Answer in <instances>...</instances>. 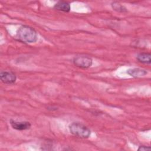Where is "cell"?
<instances>
[{
	"instance_id": "ba28073f",
	"label": "cell",
	"mask_w": 151,
	"mask_h": 151,
	"mask_svg": "<svg viewBox=\"0 0 151 151\" xmlns=\"http://www.w3.org/2000/svg\"><path fill=\"white\" fill-rule=\"evenodd\" d=\"M137 60L143 64H150L151 63V55L148 52L139 53L136 57Z\"/></svg>"
},
{
	"instance_id": "8992f818",
	"label": "cell",
	"mask_w": 151,
	"mask_h": 151,
	"mask_svg": "<svg viewBox=\"0 0 151 151\" xmlns=\"http://www.w3.org/2000/svg\"><path fill=\"white\" fill-rule=\"evenodd\" d=\"M127 73L133 77L139 78L146 76L147 74V71L144 69L139 68H134L127 70Z\"/></svg>"
},
{
	"instance_id": "3957f363",
	"label": "cell",
	"mask_w": 151,
	"mask_h": 151,
	"mask_svg": "<svg viewBox=\"0 0 151 151\" xmlns=\"http://www.w3.org/2000/svg\"><path fill=\"white\" fill-rule=\"evenodd\" d=\"M73 64L80 68H87L91 66L93 64V60L91 57L88 56H77L73 58Z\"/></svg>"
},
{
	"instance_id": "5b68a950",
	"label": "cell",
	"mask_w": 151,
	"mask_h": 151,
	"mask_svg": "<svg viewBox=\"0 0 151 151\" xmlns=\"http://www.w3.org/2000/svg\"><path fill=\"white\" fill-rule=\"evenodd\" d=\"M10 124L13 129L17 130H27L31 126V124L29 122H17L13 120H10Z\"/></svg>"
},
{
	"instance_id": "277c9868",
	"label": "cell",
	"mask_w": 151,
	"mask_h": 151,
	"mask_svg": "<svg viewBox=\"0 0 151 151\" xmlns=\"http://www.w3.org/2000/svg\"><path fill=\"white\" fill-rule=\"evenodd\" d=\"M0 78L2 82L6 84H12L15 83L17 77L15 74L11 71H1Z\"/></svg>"
},
{
	"instance_id": "52a82bcc",
	"label": "cell",
	"mask_w": 151,
	"mask_h": 151,
	"mask_svg": "<svg viewBox=\"0 0 151 151\" xmlns=\"http://www.w3.org/2000/svg\"><path fill=\"white\" fill-rule=\"evenodd\" d=\"M54 8L57 11H60L64 12H68L71 9L70 4L65 1L58 2L54 5Z\"/></svg>"
},
{
	"instance_id": "30bf717a",
	"label": "cell",
	"mask_w": 151,
	"mask_h": 151,
	"mask_svg": "<svg viewBox=\"0 0 151 151\" xmlns=\"http://www.w3.org/2000/svg\"><path fill=\"white\" fill-rule=\"evenodd\" d=\"M151 149L150 146H140L138 148V150L141 151H146V150H150Z\"/></svg>"
},
{
	"instance_id": "9c48e42d",
	"label": "cell",
	"mask_w": 151,
	"mask_h": 151,
	"mask_svg": "<svg viewBox=\"0 0 151 151\" xmlns=\"http://www.w3.org/2000/svg\"><path fill=\"white\" fill-rule=\"evenodd\" d=\"M111 6L112 8L117 11V12H127V9L122 4H120L119 2H114L111 4Z\"/></svg>"
},
{
	"instance_id": "6da1fadb",
	"label": "cell",
	"mask_w": 151,
	"mask_h": 151,
	"mask_svg": "<svg viewBox=\"0 0 151 151\" xmlns=\"http://www.w3.org/2000/svg\"><path fill=\"white\" fill-rule=\"evenodd\" d=\"M17 37L19 41L25 43H34L38 40L37 31L27 25H22L18 29Z\"/></svg>"
},
{
	"instance_id": "7a4b0ae2",
	"label": "cell",
	"mask_w": 151,
	"mask_h": 151,
	"mask_svg": "<svg viewBox=\"0 0 151 151\" xmlns=\"http://www.w3.org/2000/svg\"><path fill=\"white\" fill-rule=\"evenodd\" d=\"M69 130L74 136L80 138H88L91 134L90 130L85 125L78 122H73L69 126Z\"/></svg>"
}]
</instances>
